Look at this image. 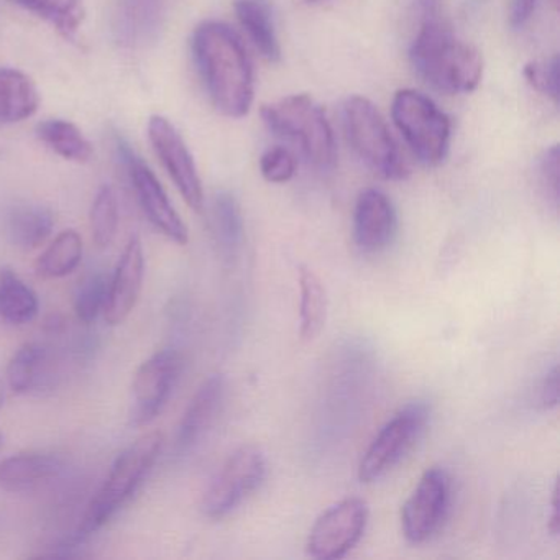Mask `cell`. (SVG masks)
<instances>
[{
	"label": "cell",
	"mask_w": 560,
	"mask_h": 560,
	"mask_svg": "<svg viewBox=\"0 0 560 560\" xmlns=\"http://www.w3.org/2000/svg\"><path fill=\"white\" fill-rule=\"evenodd\" d=\"M265 126L271 133L294 143L306 162L319 172L336 165V140L323 107L307 96L294 94L261 109Z\"/></svg>",
	"instance_id": "cell-4"
},
{
	"label": "cell",
	"mask_w": 560,
	"mask_h": 560,
	"mask_svg": "<svg viewBox=\"0 0 560 560\" xmlns=\"http://www.w3.org/2000/svg\"><path fill=\"white\" fill-rule=\"evenodd\" d=\"M90 221L94 244L100 248L109 247L119 229V201L110 186H103L97 191L91 206Z\"/></svg>",
	"instance_id": "cell-28"
},
{
	"label": "cell",
	"mask_w": 560,
	"mask_h": 560,
	"mask_svg": "<svg viewBox=\"0 0 560 560\" xmlns=\"http://www.w3.org/2000/svg\"><path fill=\"white\" fill-rule=\"evenodd\" d=\"M0 225L5 241L12 247L31 252L40 247L50 237L55 228V215L45 206L18 202L2 212Z\"/></svg>",
	"instance_id": "cell-19"
},
{
	"label": "cell",
	"mask_w": 560,
	"mask_h": 560,
	"mask_svg": "<svg viewBox=\"0 0 560 560\" xmlns=\"http://www.w3.org/2000/svg\"><path fill=\"white\" fill-rule=\"evenodd\" d=\"M524 78L534 91L559 103V57L530 61L524 67Z\"/></svg>",
	"instance_id": "cell-31"
},
{
	"label": "cell",
	"mask_w": 560,
	"mask_h": 560,
	"mask_svg": "<svg viewBox=\"0 0 560 560\" xmlns=\"http://www.w3.org/2000/svg\"><path fill=\"white\" fill-rule=\"evenodd\" d=\"M209 224L219 255L224 260H235L244 242V218L241 205L232 192H215L209 209Z\"/></svg>",
	"instance_id": "cell-20"
},
{
	"label": "cell",
	"mask_w": 560,
	"mask_h": 560,
	"mask_svg": "<svg viewBox=\"0 0 560 560\" xmlns=\"http://www.w3.org/2000/svg\"><path fill=\"white\" fill-rule=\"evenodd\" d=\"M163 435L149 432L124 448L110 467L103 487L88 504L74 533L58 544V553L50 557H73V550L106 527L140 490L159 460Z\"/></svg>",
	"instance_id": "cell-3"
},
{
	"label": "cell",
	"mask_w": 560,
	"mask_h": 560,
	"mask_svg": "<svg viewBox=\"0 0 560 560\" xmlns=\"http://www.w3.org/2000/svg\"><path fill=\"white\" fill-rule=\"evenodd\" d=\"M225 388H228V383L221 373L208 376L199 386L179 421L178 429H176L173 452L178 457L195 451L196 445L214 425L222 405H224Z\"/></svg>",
	"instance_id": "cell-16"
},
{
	"label": "cell",
	"mask_w": 560,
	"mask_h": 560,
	"mask_svg": "<svg viewBox=\"0 0 560 560\" xmlns=\"http://www.w3.org/2000/svg\"><path fill=\"white\" fill-rule=\"evenodd\" d=\"M547 529L553 537L559 536L560 533V516H559V483H553L552 498H550V514L547 521Z\"/></svg>",
	"instance_id": "cell-36"
},
{
	"label": "cell",
	"mask_w": 560,
	"mask_h": 560,
	"mask_svg": "<svg viewBox=\"0 0 560 560\" xmlns=\"http://www.w3.org/2000/svg\"><path fill=\"white\" fill-rule=\"evenodd\" d=\"M149 139L186 205L192 211L201 212L205 209V189L182 133L165 117L152 116L149 120Z\"/></svg>",
	"instance_id": "cell-13"
},
{
	"label": "cell",
	"mask_w": 560,
	"mask_h": 560,
	"mask_svg": "<svg viewBox=\"0 0 560 560\" xmlns=\"http://www.w3.org/2000/svg\"><path fill=\"white\" fill-rule=\"evenodd\" d=\"M145 278V254L139 237H130L109 278L104 319L110 326H119L132 313L142 293Z\"/></svg>",
	"instance_id": "cell-15"
},
{
	"label": "cell",
	"mask_w": 560,
	"mask_h": 560,
	"mask_svg": "<svg viewBox=\"0 0 560 560\" xmlns=\"http://www.w3.org/2000/svg\"><path fill=\"white\" fill-rule=\"evenodd\" d=\"M342 124L353 152L375 175L392 182L408 178L405 156L372 101L349 97L342 107Z\"/></svg>",
	"instance_id": "cell-5"
},
{
	"label": "cell",
	"mask_w": 560,
	"mask_h": 560,
	"mask_svg": "<svg viewBox=\"0 0 560 560\" xmlns=\"http://www.w3.org/2000/svg\"><path fill=\"white\" fill-rule=\"evenodd\" d=\"M419 31L409 48L416 74L444 94H468L483 77L480 51L458 40L444 15L442 0H418Z\"/></svg>",
	"instance_id": "cell-1"
},
{
	"label": "cell",
	"mask_w": 560,
	"mask_h": 560,
	"mask_svg": "<svg viewBox=\"0 0 560 560\" xmlns=\"http://www.w3.org/2000/svg\"><path fill=\"white\" fill-rule=\"evenodd\" d=\"M537 402L547 411L559 405V366L553 365L552 369L547 370L546 375L540 380Z\"/></svg>",
	"instance_id": "cell-34"
},
{
	"label": "cell",
	"mask_w": 560,
	"mask_h": 560,
	"mask_svg": "<svg viewBox=\"0 0 560 560\" xmlns=\"http://www.w3.org/2000/svg\"><path fill=\"white\" fill-rule=\"evenodd\" d=\"M451 488L444 468L431 467L422 474L401 510V529L409 542H425L441 529L451 506Z\"/></svg>",
	"instance_id": "cell-12"
},
{
	"label": "cell",
	"mask_w": 560,
	"mask_h": 560,
	"mask_svg": "<svg viewBox=\"0 0 560 560\" xmlns=\"http://www.w3.org/2000/svg\"><path fill=\"white\" fill-rule=\"evenodd\" d=\"M65 460L51 452L25 451L0 460V490L5 493H31L57 480Z\"/></svg>",
	"instance_id": "cell-17"
},
{
	"label": "cell",
	"mask_w": 560,
	"mask_h": 560,
	"mask_svg": "<svg viewBox=\"0 0 560 560\" xmlns=\"http://www.w3.org/2000/svg\"><path fill=\"white\" fill-rule=\"evenodd\" d=\"M191 50L215 109L231 119L247 116L254 104V67L237 32L224 22H202L192 34Z\"/></svg>",
	"instance_id": "cell-2"
},
{
	"label": "cell",
	"mask_w": 560,
	"mask_h": 560,
	"mask_svg": "<svg viewBox=\"0 0 560 560\" xmlns=\"http://www.w3.org/2000/svg\"><path fill=\"white\" fill-rule=\"evenodd\" d=\"M40 106L34 81L19 70L0 68V124L31 119Z\"/></svg>",
	"instance_id": "cell-22"
},
{
	"label": "cell",
	"mask_w": 560,
	"mask_h": 560,
	"mask_svg": "<svg viewBox=\"0 0 560 560\" xmlns=\"http://www.w3.org/2000/svg\"><path fill=\"white\" fill-rule=\"evenodd\" d=\"M2 445H4V434L0 432V448H2Z\"/></svg>",
	"instance_id": "cell-38"
},
{
	"label": "cell",
	"mask_w": 560,
	"mask_h": 560,
	"mask_svg": "<svg viewBox=\"0 0 560 560\" xmlns=\"http://www.w3.org/2000/svg\"><path fill=\"white\" fill-rule=\"evenodd\" d=\"M83 238L77 231H63L35 261V273L57 280L73 273L83 260Z\"/></svg>",
	"instance_id": "cell-26"
},
{
	"label": "cell",
	"mask_w": 560,
	"mask_h": 560,
	"mask_svg": "<svg viewBox=\"0 0 560 560\" xmlns=\"http://www.w3.org/2000/svg\"><path fill=\"white\" fill-rule=\"evenodd\" d=\"M431 409L424 401H415L399 409L373 439L359 465L362 483H375L385 477L411 451L429 422Z\"/></svg>",
	"instance_id": "cell-9"
},
{
	"label": "cell",
	"mask_w": 560,
	"mask_h": 560,
	"mask_svg": "<svg viewBox=\"0 0 560 560\" xmlns=\"http://www.w3.org/2000/svg\"><path fill=\"white\" fill-rule=\"evenodd\" d=\"M392 116L419 163L438 166L444 162L451 145V119L434 101L415 90L398 91Z\"/></svg>",
	"instance_id": "cell-6"
},
{
	"label": "cell",
	"mask_w": 560,
	"mask_h": 560,
	"mask_svg": "<svg viewBox=\"0 0 560 560\" xmlns=\"http://www.w3.org/2000/svg\"><path fill=\"white\" fill-rule=\"evenodd\" d=\"M40 311L37 293L15 273L14 268L0 267V320L24 326Z\"/></svg>",
	"instance_id": "cell-23"
},
{
	"label": "cell",
	"mask_w": 560,
	"mask_h": 560,
	"mask_svg": "<svg viewBox=\"0 0 560 560\" xmlns=\"http://www.w3.org/2000/svg\"><path fill=\"white\" fill-rule=\"evenodd\" d=\"M260 172L268 183L283 185L296 175V159L284 147H271L261 155Z\"/></svg>",
	"instance_id": "cell-32"
},
{
	"label": "cell",
	"mask_w": 560,
	"mask_h": 560,
	"mask_svg": "<svg viewBox=\"0 0 560 560\" xmlns=\"http://www.w3.org/2000/svg\"><path fill=\"white\" fill-rule=\"evenodd\" d=\"M165 22V0H117L113 31L122 47L153 44Z\"/></svg>",
	"instance_id": "cell-18"
},
{
	"label": "cell",
	"mask_w": 560,
	"mask_h": 560,
	"mask_svg": "<svg viewBox=\"0 0 560 560\" xmlns=\"http://www.w3.org/2000/svg\"><path fill=\"white\" fill-rule=\"evenodd\" d=\"M369 517V503L362 498H346L327 508L311 527L307 556L317 560L342 559L362 540Z\"/></svg>",
	"instance_id": "cell-10"
},
{
	"label": "cell",
	"mask_w": 560,
	"mask_h": 560,
	"mask_svg": "<svg viewBox=\"0 0 560 560\" xmlns=\"http://www.w3.org/2000/svg\"><path fill=\"white\" fill-rule=\"evenodd\" d=\"M48 350L42 343L27 342L15 350L5 370L9 388L15 395H28L40 388L48 373Z\"/></svg>",
	"instance_id": "cell-24"
},
{
	"label": "cell",
	"mask_w": 560,
	"mask_h": 560,
	"mask_svg": "<svg viewBox=\"0 0 560 560\" xmlns=\"http://www.w3.org/2000/svg\"><path fill=\"white\" fill-rule=\"evenodd\" d=\"M539 0H513L510 9V25L513 31H521L529 24Z\"/></svg>",
	"instance_id": "cell-35"
},
{
	"label": "cell",
	"mask_w": 560,
	"mask_h": 560,
	"mask_svg": "<svg viewBox=\"0 0 560 560\" xmlns=\"http://www.w3.org/2000/svg\"><path fill=\"white\" fill-rule=\"evenodd\" d=\"M235 15L261 57L270 63L281 58L273 9L268 0H235Z\"/></svg>",
	"instance_id": "cell-21"
},
{
	"label": "cell",
	"mask_w": 560,
	"mask_h": 560,
	"mask_svg": "<svg viewBox=\"0 0 560 560\" xmlns=\"http://www.w3.org/2000/svg\"><path fill=\"white\" fill-rule=\"evenodd\" d=\"M267 477V458L255 445H242L209 481L201 500V511L209 520L222 517L237 510Z\"/></svg>",
	"instance_id": "cell-7"
},
{
	"label": "cell",
	"mask_w": 560,
	"mask_h": 560,
	"mask_svg": "<svg viewBox=\"0 0 560 560\" xmlns=\"http://www.w3.org/2000/svg\"><path fill=\"white\" fill-rule=\"evenodd\" d=\"M114 155H116L117 163L129 178L130 185L136 191L137 201H139L140 208H142L143 214L149 219L150 224L160 234L165 235L168 241L178 245L188 244V228L183 222L182 215L173 208L162 183L159 182L155 173L137 155L136 150L126 142L124 137L116 136V139H114Z\"/></svg>",
	"instance_id": "cell-8"
},
{
	"label": "cell",
	"mask_w": 560,
	"mask_h": 560,
	"mask_svg": "<svg viewBox=\"0 0 560 560\" xmlns=\"http://www.w3.org/2000/svg\"><path fill=\"white\" fill-rule=\"evenodd\" d=\"M37 136L48 149L70 162L84 163L93 156V145L90 140L73 122H68V120H45V122L38 124Z\"/></svg>",
	"instance_id": "cell-27"
},
{
	"label": "cell",
	"mask_w": 560,
	"mask_h": 560,
	"mask_svg": "<svg viewBox=\"0 0 560 560\" xmlns=\"http://www.w3.org/2000/svg\"><path fill=\"white\" fill-rule=\"evenodd\" d=\"M183 372L182 353L162 349L147 359L133 375L130 424H150L165 408Z\"/></svg>",
	"instance_id": "cell-11"
},
{
	"label": "cell",
	"mask_w": 560,
	"mask_h": 560,
	"mask_svg": "<svg viewBox=\"0 0 560 560\" xmlns=\"http://www.w3.org/2000/svg\"><path fill=\"white\" fill-rule=\"evenodd\" d=\"M307 2H311V4H316V2H320V0H307Z\"/></svg>",
	"instance_id": "cell-39"
},
{
	"label": "cell",
	"mask_w": 560,
	"mask_h": 560,
	"mask_svg": "<svg viewBox=\"0 0 560 560\" xmlns=\"http://www.w3.org/2000/svg\"><path fill=\"white\" fill-rule=\"evenodd\" d=\"M398 232V215L392 199L380 189H365L353 212V238L359 250L375 255L386 250Z\"/></svg>",
	"instance_id": "cell-14"
},
{
	"label": "cell",
	"mask_w": 560,
	"mask_h": 560,
	"mask_svg": "<svg viewBox=\"0 0 560 560\" xmlns=\"http://www.w3.org/2000/svg\"><path fill=\"white\" fill-rule=\"evenodd\" d=\"M300 336L311 342L323 332L327 320V293L311 268L300 267Z\"/></svg>",
	"instance_id": "cell-25"
},
{
	"label": "cell",
	"mask_w": 560,
	"mask_h": 560,
	"mask_svg": "<svg viewBox=\"0 0 560 560\" xmlns=\"http://www.w3.org/2000/svg\"><path fill=\"white\" fill-rule=\"evenodd\" d=\"M109 278L103 273L90 275L78 288L74 298V313L83 324H93L104 313L107 301Z\"/></svg>",
	"instance_id": "cell-29"
},
{
	"label": "cell",
	"mask_w": 560,
	"mask_h": 560,
	"mask_svg": "<svg viewBox=\"0 0 560 560\" xmlns=\"http://www.w3.org/2000/svg\"><path fill=\"white\" fill-rule=\"evenodd\" d=\"M5 383L4 380L0 378V409L4 408L5 402Z\"/></svg>",
	"instance_id": "cell-37"
},
{
	"label": "cell",
	"mask_w": 560,
	"mask_h": 560,
	"mask_svg": "<svg viewBox=\"0 0 560 560\" xmlns=\"http://www.w3.org/2000/svg\"><path fill=\"white\" fill-rule=\"evenodd\" d=\"M539 182L544 195L552 202L553 208L559 205V147L547 149L539 159Z\"/></svg>",
	"instance_id": "cell-33"
},
{
	"label": "cell",
	"mask_w": 560,
	"mask_h": 560,
	"mask_svg": "<svg viewBox=\"0 0 560 560\" xmlns=\"http://www.w3.org/2000/svg\"><path fill=\"white\" fill-rule=\"evenodd\" d=\"M15 2L60 27H73L80 14V0H15Z\"/></svg>",
	"instance_id": "cell-30"
}]
</instances>
